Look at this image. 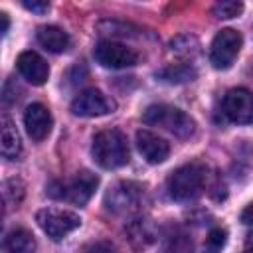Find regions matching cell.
I'll return each mask as SVG.
<instances>
[{
	"label": "cell",
	"mask_w": 253,
	"mask_h": 253,
	"mask_svg": "<svg viewBox=\"0 0 253 253\" xmlns=\"http://www.w3.org/2000/svg\"><path fill=\"white\" fill-rule=\"evenodd\" d=\"M36 38H38V43L43 49L51 51V53H61V51H65L69 47L67 32H63L57 26H42V28H38Z\"/></svg>",
	"instance_id": "16"
},
{
	"label": "cell",
	"mask_w": 253,
	"mask_h": 253,
	"mask_svg": "<svg viewBox=\"0 0 253 253\" xmlns=\"http://www.w3.org/2000/svg\"><path fill=\"white\" fill-rule=\"evenodd\" d=\"M125 231H126L128 241H130L134 247H138V249H140V247H148V245H152V243L156 241V237H158V229H156V225H154L150 219H146V217L130 219V221L126 223Z\"/></svg>",
	"instance_id": "14"
},
{
	"label": "cell",
	"mask_w": 253,
	"mask_h": 253,
	"mask_svg": "<svg viewBox=\"0 0 253 253\" xmlns=\"http://www.w3.org/2000/svg\"><path fill=\"white\" fill-rule=\"evenodd\" d=\"M136 146H138L140 154L146 158V162H150V164H160L170 154V144L162 136H158L146 128H140L136 132Z\"/></svg>",
	"instance_id": "13"
},
{
	"label": "cell",
	"mask_w": 253,
	"mask_h": 253,
	"mask_svg": "<svg viewBox=\"0 0 253 253\" xmlns=\"http://www.w3.org/2000/svg\"><path fill=\"white\" fill-rule=\"evenodd\" d=\"M91 154H93L95 162L105 170H115V168L125 166L130 158L125 132H121L119 128L99 130L93 136Z\"/></svg>",
	"instance_id": "1"
},
{
	"label": "cell",
	"mask_w": 253,
	"mask_h": 253,
	"mask_svg": "<svg viewBox=\"0 0 253 253\" xmlns=\"http://www.w3.org/2000/svg\"><path fill=\"white\" fill-rule=\"evenodd\" d=\"M2 253H36V239L28 229L16 227L6 233L2 241Z\"/></svg>",
	"instance_id": "17"
},
{
	"label": "cell",
	"mask_w": 253,
	"mask_h": 253,
	"mask_svg": "<svg viewBox=\"0 0 253 253\" xmlns=\"http://www.w3.org/2000/svg\"><path fill=\"white\" fill-rule=\"evenodd\" d=\"M227 243V231L221 227H213L204 243V253H221Z\"/></svg>",
	"instance_id": "21"
},
{
	"label": "cell",
	"mask_w": 253,
	"mask_h": 253,
	"mask_svg": "<svg viewBox=\"0 0 253 253\" xmlns=\"http://www.w3.org/2000/svg\"><path fill=\"white\" fill-rule=\"evenodd\" d=\"M97 186H99V178L89 170H81L73 178L51 180L45 190H47V196H51L53 200H63L75 206H83L91 200Z\"/></svg>",
	"instance_id": "2"
},
{
	"label": "cell",
	"mask_w": 253,
	"mask_h": 253,
	"mask_svg": "<svg viewBox=\"0 0 253 253\" xmlns=\"http://www.w3.org/2000/svg\"><path fill=\"white\" fill-rule=\"evenodd\" d=\"M22 6L30 12H36V14H45L49 10V4L45 0H32V2L26 0V2H22Z\"/></svg>",
	"instance_id": "24"
},
{
	"label": "cell",
	"mask_w": 253,
	"mask_h": 253,
	"mask_svg": "<svg viewBox=\"0 0 253 253\" xmlns=\"http://www.w3.org/2000/svg\"><path fill=\"white\" fill-rule=\"evenodd\" d=\"M162 253H194V243L188 233L172 231L162 243Z\"/></svg>",
	"instance_id": "19"
},
{
	"label": "cell",
	"mask_w": 253,
	"mask_h": 253,
	"mask_svg": "<svg viewBox=\"0 0 253 253\" xmlns=\"http://www.w3.org/2000/svg\"><path fill=\"white\" fill-rule=\"evenodd\" d=\"M196 75L198 73L190 63H172V65H166L156 71V79H160L164 83H174V85L194 81Z\"/></svg>",
	"instance_id": "18"
},
{
	"label": "cell",
	"mask_w": 253,
	"mask_h": 253,
	"mask_svg": "<svg viewBox=\"0 0 253 253\" xmlns=\"http://www.w3.org/2000/svg\"><path fill=\"white\" fill-rule=\"evenodd\" d=\"M245 247H247V253H253V231L247 235V239H245Z\"/></svg>",
	"instance_id": "27"
},
{
	"label": "cell",
	"mask_w": 253,
	"mask_h": 253,
	"mask_svg": "<svg viewBox=\"0 0 253 253\" xmlns=\"http://www.w3.org/2000/svg\"><path fill=\"white\" fill-rule=\"evenodd\" d=\"M51 125H53V119H51V113L45 105L42 103H32L26 107V113H24V126H26V132L32 140L40 142L43 140L49 130H51Z\"/></svg>",
	"instance_id": "11"
},
{
	"label": "cell",
	"mask_w": 253,
	"mask_h": 253,
	"mask_svg": "<svg viewBox=\"0 0 253 253\" xmlns=\"http://www.w3.org/2000/svg\"><path fill=\"white\" fill-rule=\"evenodd\" d=\"M243 38L233 28H223L215 34L211 47H210V61L215 69H227L235 61L239 49H241Z\"/></svg>",
	"instance_id": "6"
},
{
	"label": "cell",
	"mask_w": 253,
	"mask_h": 253,
	"mask_svg": "<svg viewBox=\"0 0 253 253\" xmlns=\"http://www.w3.org/2000/svg\"><path fill=\"white\" fill-rule=\"evenodd\" d=\"M142 121L146 125L162 126V128L170 130L172 134H176L178 138H188L196 130V123H194V119L190 115H186L182 109L166 105V103L150 105L142 113Z\"/></svg>",
	"instance_id": "4"
},
{
	"label": "cell",
	"mask_w": 253,
	"mask_h": 253,
	"mask_svg": "<svg viewBox=\"0 0 253 253\" xmlns=\"http://www.w3.org/2000/svg\"><path fill=\"white\" fill-rule=\"evenodd\" d=\"M211 12L219 20H229V18H235L243 12V4L237 0H221L211 8Z\"/></svg>",
	"instance_id": "22"
},
{
	"label": "cell",
	"mask_w": 253,
	"mask_h": 253,
	"mask_svg": "<svg viewBox=\"0 0 253 253\" xmlns=\"http://www.w3.org/2000/svg\"><path fill=\"white\" fill-rule=\"evenodd\" d=\"M223 115L237 125L253 123V93L245 87L229 89L221 101Z\"/></svg>",
	"instance_id": "9"
},
{
	"label": "cell",
	"mask_w": 253,
	"mask_h": 253,
	"mask_svg": "<svg viewBox=\"0 0 253 253\" xmlns=\"http://www.w3.org/2000/svg\"><path fill=\"white\" fill-rule=\"evenodd\" d=\"M16 65H18L20 75L32 85H43L49 77V65L45 63V59L40 53H36L32 49L22 51L18 55Z\"/></svg>",
	"instance_id": "12"
},
{
	"label": "cell",
	"mask_w": 253,
	"mask_h": 253,
	"mask_svg": "<svg viewBox=\"0 0 253 253\" xmlns=\"http://www.w3.org/2000/svg\"><path fill=\"white\" fill-rule=\"evenodd\" d=\"M85 253H119V251L111 241H97V243L89 245Z\"/></svg>",
	"instance_id": "23"
},
{
	"label": "cell",
	"mask_w": 253,
	"mask_h": 253,
	"mask_svg": "<svg viewBox=\"0 0 253 253\" xmlns=\"http://www.w3.org/2000/svg\"><path fill=\"white\" fill-rule=\"evenodd\" d=\"M204 184H206V168L200 162H190V164L176 168L168 176L166 190L172 200L190 202L202 194Z\"/></svg>",
	"instance_id": "3"
},
{
	"label": "cell",
	"mask_w": 253,
	"mask_h": 253,
	"mask_svg": "<svg viewBox=\"0 0 253 253\" xmlns=\"http://www.w3.org/2000/svg\"><path fill=\"white\" fill-rule=\"evenodd\" d=\"M0 20H2V28H0V32L2 34H6L8 32V28H10V20H8V14H0Z\"/></svg>",
	"instance_id": "26"
},
{
	"label": "cell",
	"mask_w": 253,
	"mask_h": 253,
	"mask_svg": "<svg viewBox=\"0 0 253 253\" xmlns=\"http://www.w3.org/2000/svg\"><path fill=\"white\" fill-rule=\"evenodd\" d=\"M170 47L174 53L184 55V57H194L200 51V43L194 36H178L176 40H172Z\"/></svg>",
	"instance_id": "20"
},
{
	"label": "cell",
	"mask_w": 253,
	"mask_h": 253,
	"mask_svg": "<svg viewBox=\"0 0 253 253\" xmlns=\"http://www.w3.org/2000/svg\"><path fill=\"white\" fill-rule=\"evenodd\" d=\"M0 150H2V156L8 160L18 158L22 152V140L16 130V125L6 115H2L0 119Z\"/></svg>",
	"instance_id": "15"
},
{
	"label": "cell",
	"mask_w": 253,
	"mask_h": 253,
	"mask_svg": "<svg viewBox=\"0 0 253 253\" xmlns=\"http://www.w3.org/2000/svg\"><path fill=\"white\" fill-rule=\"evenodd\" d=\"M115 101L99 89H85L71 101V113L77 117H101L115 111Z\"/></svg>",
	"instance_id": "10"
},
{
	"label": "cell",
	"mask_w": 253,
	"mask_h": 253,
	"mask_svg": "<svg viewBox=\"0 0 253 253\" xmlns=\"http://www.w3.org/2000/svg\"><path fill=\"white\" fill-rule=\"evenodd\" d=\"M36 221L42 227V231L51 237L53 241L63 239L71 231H75L81 225L79 213L71 210H59V208H43L36 213Z\"/></svg>",
	"instance_id": "5"
},
{
	"label": "cell",
	"mask_w": 253,
	"mask_h": 253,
	"mask_svg": "<svg viewBox=\"0 0 253 253\" xmlns=\"http://www.w3.org/2000/svg\"><path fill=\"white\" fill-rule=\"evenodd\" d=\"M241 221H243L245 225H253V202L241 211Z\"/></svg>",
	"instance_id": "25"
},
{
	"label": "cell",
	"mask_w": 253,
	"mask_h": 253,
	"mask_svg": "<svg viewBox=\"0 0 253 253\" xmlns=\"http://www.w3.org/2000/svg\"><path fill=\"white\" fill-rule=\"evenodd\" d=\"M144 190L134 182H119L105 196V206L115 213L136 211L142 204Z\"/></svg>",
	"instance_id": "8"
},
{
	"label": "cell",
	"mask_w": 253,
	"mask_h": 253,
	"mask_svg": "<svg viewBox=\"0 0 253 253\" xmlns=\"http://www.w3.org/2000/svg\"><path fill=\"white\" fill-rule=\"evenodd\" d=\"M95 61L101 63L103 67L109 69H125V67H132L138 63V53L115 40H103L95 45L93 49Z\"/></svg>",
	"instance_id": "7"
}]
</instances>
